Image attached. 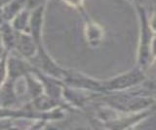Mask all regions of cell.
<instances>
[{"mask_svg": "<svg viewBox=\"0 0 156 130\" xmlns=\"http://www.w3.org/2000/svg\"><path fill=\"white\" fill-rule=\"evenodd\" d=\"M102 36V31L101 30V27L94 23H88L87 26V38L89 42L93 45L99 44L100 41L101 40Z\"/></svg>", "mask_w": 156, "mask_h": 130, "instance_id": "6da1fadb", "label": "cell"}, {"mask_svg": "<svg viewBox=\"0 0 156 130\" xmlns=\"http://www.w3.org/2000/svg\"><path fill=\"white\" fill-rule=\"evenodd\" d=\"M45 0H29V4H30V6H32L33 8L35 7H38L40 4H42Z\"/></svg>", "mask_w": 156, "mask_h": 130, "instance_id": "3957f363", "label": "cell"}, {"mask_svg": "<svg viewBox=\"0 0 156 130\" xmlns=\"http://www.w3.org/2000/svg\"><path fill=\"white\" fill-rule=\"evenodd\" d=\"M66 4L73 7H78V6H82L83 4V0H63Z\"/></svg>", "mask_w": 156, "mask_h": 130, "instance_id": "7a4b0ae2", "label": "cell"}]
</instances>
